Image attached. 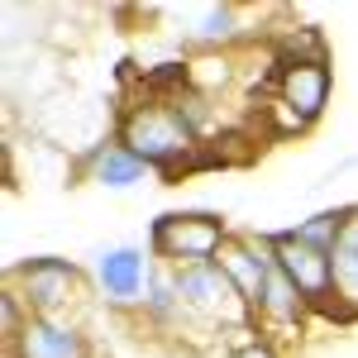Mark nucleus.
Masks as SVG:
<instances>
[{"instance_id": "5", "label": "nucleus", "mask_w": 358, "mask_h": 358, "mask_svg": "<svg viewBox=\"0 0 358 358\" xmlns=\"http://www.w3.org/2000/svg\"><path fill=\"white\" fill-rule=\"evenodd\" d=\"M172 287H177V301L187 320H206V325H234L248 330L253 325V310L248 301L234 292V282L224 277L220 263H201V268H167Z\"/></svg>"}, {"instance_id": "1", "label": "nucleus", "mask_w": 358, "mask_h": 358, "mask_svg": "<svg viewBox=\"0 0 358 358\" xmlns=\"http://www.w3.org/2000/svg\"><path fill=\"white\" fill-rule=\"evenodd\" d=\"M115 138L163 177H182L201 163V129L192 124V115L182 110V101L143 96L134 106H124L120 124H115Z\"/></svg>"}, {"instance_id": "9", "label": "nucleus", "mask_w": 358, "mask_h": 358, "mask_svg": "<svg viewBox=\"0 0 358 358\" xmlns=\"http://www.w3.org/2000/svg\"><path fill=\"white\" fill-rule=\"evenodd\" d=\"M224 268V277L234 282V292L248 301V310L258 306L263 296V287H268V277H273L277 258H273V244H268V234H229V244L220 248V258H215Z\"/></svg>"}, {"instance_id": "14", "label": "nucleus", "mask_w": 358, "mask_h": 358, "mask_svg": "<svg viewBox=\"0 0 358 358\" xmlns=\"http://www.w3.org/2000/svg\"><path fill=\"white\" fill-rule=\"evenodd\" d=\"M148 325H177V320H187L182 315V301H177V287H172V273H167L163 263H158V273L148 282V296H143V310H138Z\"/></svg>"}, {"instance_id": "6", "label": "nucleus", "mask_w": 358, "mask_h": 358, "mask_svg": "<svg viewBox=\"0 0 358 358\" xmlns=\"http://www.w3.org/2000/svg\"><path fill=\"white\" fill-rule=\"evenodd\" d=\"M268 244H273L277 268L296 282V292L306 296V306H310V310H325V315H339V320H358L354 310H344V306H339V296H334V273H330V253H325V248L301 244L292 229L268 234Z\"/></svg>"}, {"instance_id": "17", "label": "nucleus", "mask_w": 358, "mask_h": 358, "mask_svg": "<svg viewBox=\"0 0 358 358\" xmlns=\"http://www.w3.org/2000/svg\"><path fill=\"white\" fill-rule=\"evenodd\" d=\"M24 325H29V306L20 301L10 287H5V296H0V330H5L0 339H5V349L20 339V330H24Z\"/></svg>"}, {"instance_id": "13", "label": "nucleus", "mask_w": 358, "mask_h": 358, "mask_svg": "<svg viewBox=\"0 0 358 358\" xmlns=\"http://www.w3.org/2000/svg\"><path fill=\"white\" fill-rule=\"evenodd\" d=\"M187 38L206 53H220L239 38V5H201L187 15Z\"/></svg>"}, {"instance_id": "3", "label": "nucleus", "mask_w": 358, "mask_h": 358, "mask_svg": "<svg viewBox=\"0 0 358 358\" xmlns=\"http://www.w3.org/2000/svg\"><path fill=\"white\" fill-rule=\"evenodd\" d=\"M5 287L29 306V315H82L91 277L72 258H24L5 273Z\"/></svg>"}, {"instance_id": "2", "label": "nucleus", "mask_w": 358, "mask_h": 358, "mask_svg": "<svg viewBox=\"0 0 358 358\" xmlns=\"http://www.w3.org/2000/svg\"><path fill=\"white\" fill-rule=\"evenodd\" d=\"M229 234L234 229L220 210H167L148 224V253L163 268H201L220 258Z\"/></svg>"}, {"instance_id": "15", "label": "nucleus", "mask_w": 358, "mask_h": 358, "mask_svg": "<svg viewBox=\"0 0 358 358\" xmlns=\"http://www.w3.org/2000/svg\"><path fill=\"white\" fill-rule=\"evenodd\" d=\"M273 53H277V62H320V57H330L325 53V34L315 24L273 34Z\"/></svg>"}, {"instance_id": "7", "label": "nucleus", "mask_w": 358, "mask_h": 358, "mask_svg": "<svg viewBox=\"0 0 358 358\" xmlns=\"http://www.w3.org/2000/svg\"><path fill=\"white\" fill-rule=\"evenodd\" d=\"M153 273H158L153 253H143L138 244H110L91 258V287L110 310H143Z\"/></svg>"}, {"instance_id": "16", "label": "nucleus", "mask_w": 358, "mask_h": 358, "mask_svg": "<svg viewBox=\"0 0 358 358\" xmlns=\"http://www.w3.org/2000/svg\"><path fill=\"white\" fill-rule=\"evenodd\" d=\"M344 220H349V206H339V210H320V215H310V220H296V224H292V234H296L301 244L325 248V253H330L334 239H339V229H344Z\"/></svg>"}, {"instance_id": "8", "label": "nucleus", "mask_w": 358, "mask_h": 358, "mask_svg": "<svg viewBox=\"0 0 358 358\" xmlns=\"http://www.w3.org/2000/svg\"><path fill=\"white\" fill-rule=\"evenodd\" d=\"M5 358H91L82 315H29Z\"/></svg>"}, {"instance_id": "11", "label": "nucleus", "mask_w": 358, "mask_h": 358, "mask_svg": "<svg viewBox=\"0 0 358 358\" xmlns=\"http://www.w3.org/2000/svg\"><path fill=\"white\" fill-rule=\"evenodd\" d=\"M306 315H310V306H306V296L296 292V282L282 273V268H273L268 287H263V296H258V306H253V325H258V334L301 330Z\"/></svg>"}, {"instance_id": "12", "label": "nucleus", "mask_w": 358, "mask_h": 358, "mask_svg": "<svg viewBox=\"0 0 358 358\" xmlns=\"http://www.w3.org/2000/svg\"><path fill=\"white\" fill-rule=\"evenodd\" d=\"M330 273H334L339 306L358 315V206H349V220H344V229L330 248Z\"/></svg>"}, {"instance_id": "4", "label": "nucleus", "mask_w": 358, "mask_h": 358, "mask_svg": "<svg viewBox=\"0 0 358 358\" xmlns=\"http://www.w3.org/2000/svg\"><path fill=\"white\" fill-rule=\"evenodd\" d=\"M330 91H334L330 57H320V62H277L268 115L282 124V134H306L330 110Z\"/></svg>"}, {"instance_id": "18", "label": "nucleus", "mask_w": 358, "mask_h": 358, "mask_svg": "<svg viewBox=\"0 0 358 358\" xmlns=\"http://www.w3.org/2000/svg\"><path fill=\"white\" fill-rule=\"evenodd\" d=\"M224 358H282V354H277L273 339H263V334H253V330H239V339L229 344Z\"/></svg>"}, {"instance_id": "10", "label": "nucleus", "mask_w": 358, "mask_h": 358, "mask_svg": "<svg viewBox=\"0 0 358 358\" xmlns=\"http://www.w3.org/2000/svg\"><path fill=\"white\" fill-rule=\"evenodd\" d=\"M77 177L82 182H96V187H106V192H129L138 182H148L153 177V167L134 158L120 138H101V143H91L82 158H77Z\"/></svg>"}]
</instances>
